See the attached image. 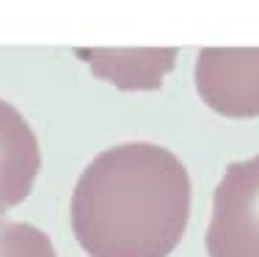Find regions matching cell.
Wrapping results in <instances>:
<instances>
[{
  "mask_svg": "<svg viewBox=\"0 0 259 257\" xmlns=\"http://www.w3.org/2000/svg\"><path fill=\"white\" fill-rule=\"evenodd\" d=\"M193 182L171 150L116 144L80 171L72 232L89 257H168L190 218Z\"/></svg>",
  "mask_w": 259,
  "mask_h": 257,
  "instance_id": "obj_1",
  "label": "cell"
},
{
  "mask_svg": "<svg viewBox=\"0 0 259 257\" xmlns=\"http://www.w3.org/2000/svg\"><path fill=\"white\" fill-rule=\"evenodd\" d=\"M204 243L209 257H259V155L226 166Z\"/></svg>",
  "mask_w": 259,
  "mask_h": 257,
  "instance_id": "obj_2",
  "label": "cell"
},
{
  "mask_svg": "<svg viewBox=\"0 0 259 257\" xmlns=\"http://www.w3.org/2000/svg\"><path fill=\"white\" fill-rule=\"evenodd\" d=\"M193 81L209 111L229 119L259 116V47H201Z\"/></svg>",
  "mask_w": 259,
  "mask_h": 257,
  "instance_id": "obj_3",
  "label": "cell"
},
{
  "mask_svg": "<svg viewBox=\"0 0 259 257\" xmlns=\"http://www.w3.org/2000/svg\"><path fill=\"white\" fill-rule=\"evenodd\" d=\"M41 171V146L28 119L0 100V216L28 199Z\"/></svg>",
  "mask_w": 259,
  "mask_h": 257,
  "instance_id": "obj_4",
  "label": "cell"
},
{
  "mask_svg": "<svg viewBox=\"0 0 259 257\" xmlns=\"http://www.w3.org/2000/svg\"><path fill=\"white\" fill-rule=\"evenodd\" d=\"M75 56L91 66L100 81L121 91H155L174 69L177 47H75Z\"/></svg>",
  "mask_w": 259,
  "mask_h": 257,
  "instance_id": "obj_5",
  "label": "cell"
},
{
  "mask_svg": "<svg viewBox=\"0 0 259 257\" xmlns=\"http://www.w3.org/2000/svg\"><path fill=\"white\" fill-rule=\"evenodd\" d=\"M0 257H58L47 232L28 222L0 218Z\"/></svg>",
  "mask_w": 259,
  "mask_h": 257,
  "instance_id": "obj_6",
  "label": "cell"
}]
</instances>
